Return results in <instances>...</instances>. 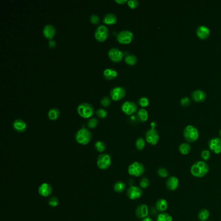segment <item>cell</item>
<instances>
[{
	"mask_svg": "<svg viewBox=\"0 0 221 221\" xmlns=\"http://www.w3.org/2000/svg\"><path fill=\"white\" fill-rule=\"evenodd\" d=\"M156 221H173V217L170 214L163 212L157 215Z\"/></svg>",
	"mask_w": 221,
	"mask_h": 221,
	"instance_id": "cell-30",
	"label": "cell"
},
{
	"mask_svg": "<svg viewBox=\"0 0 221 221\" xmlns=\"http://www.w3.org/2000/svg\"><path fill=\"white\" fill-rule=\"evenodd\" d=\"M78 113L84 118H89L94 113V108L88 103H82L77 107Z\"/></svg>",
	"mask_w": 221,
	"mask_h": 221,
	"instance_id": "cell-4",
	"label": "cell"
},
{
	"mask_svg": "<svg viewBox=\"0 0 221 221\" xmlns=\"http://www.w3.org/2000/svg\"><path fill=\"white\" fill-rule=\"evenodd\" d=\"M197 35L202 40L208 38L210 34V29L205 25H200L197 29Z\"/></svg>",
	"mask_w": 221,
	"mask_h": 221,
	"instance_id": "cell-19",
	"label": "cell"
},
{
	"mask_svg": "<svg viewBox=\"0 0 221 221\" xmlns=\"http://www.w3.org/2000/svg\"><path fill=\"white\" fill-rule=\"evenodd\" d=\"M139 185L141 189H147L150 185V181L148 178L143 177L140 180Z\"/></svg>",
	"mask_w": 221,
	"mask_h": 221,
	"instance_id": "cell-36",
	"label": "cell"
},
{
	"mask_svg": "<svg viewBox=\"0 0 221 221\" xmlns=\"http://www.w3.org/2000/svg\"><path fill=\"white\" fill-rule=\"evenodd\" d=\"M191 147L188 143H182L178 147V151L182 155H187L191 151Z\"/></svg>",
	"mask_w": 221,
	"mask_h": 221,
	"instance_id": "cell-26",
	"label": "cell"
},
{
	"mask_svg": "<svg viewBox=\"0 0 221 221\" xmlns=\"http://www.w3.org/2000/svg\"><path fill=\"white\" fill-rule=\"evenodd\" d=\"M117 22V16L113 13H107L105 14L103 18V22L105 24L108 25H113L116 23Z\"/></svg>",
	"mask_w": 221,
	"mask_h": 221,
	"instance_id": "cell-24",
	"label": "cell"
},
{
	"mask_svg": "<svg viewBox=\"0 0 221 221\" xmlns=\"http://www.w3.org/2000/svg\"><path fill=\"white\" fill-rule=\"evenodd\" d=\"M137 57L134 54H128L125 58V63L130 66H133L137 63Z\"/></svg>",
	"mask_w": 221,
	"mask_h": 221,
	"instance_id": "cell-31",
	"label": "cell"
},
{
	"mask_svg": "<svg viewBox=\"0 0 221 221\" xmlns=\"http://www.w3.org/2000/svg\"><path fill=\"white\" fill-rule=\"evenodd\" d=\"M190 171L194 177L202 178L209 173V167L204 161H197L192 165Z\"/></svg>",
	"mask_w": 221,
	"mask_h": 221,
	"instance_id": "cell-1",
	"label": "cell"
},
{
	"mask_svg": "<svg viewBox=\"0 0 221 221\" xmlns=\"http://www.w3.org/2000/svg\"><path fill=\"white\" fill-rule=\"evenodd\" d=\"M92 138V132L86 128H82L78 130L75 134V139L77 142L83 145H87L89 143Z\"/></svg>",
	"mask_w": 221,
	"mask_h": 221,
	"instance_id": "cell-2",
	"label": "cell"
},
{
	"mask_svg": "<svg viewBox=\"0 0 221 221\" xmlns=\"http://www.w3.org/2000/svg\"><path fill=\"white\" fill-rule=\"evenodd\" d=\"M155 206L157 211L163 213L168 208V202L165 198H160L156 201Z\"/></svg>",
	"mask_w": 221,
	"mask_h": 221,
	"instance_id": "cell-22",
	"label": "cell"
},
{
	"mask_svg": "<svg viewBox=\"0 0 221 221\" xmlns=\"http://www.w3.org/2000/svg\"><path fill=\"white\" fill-rule=\"evenodd\" d=\"M125 189H126V185L123 182L118 181L115 183L113 185V189L117 193H122L125 190Z\"/></svg>",
	"mask_w": 221,
	"mask_h": 221,
	"instance_id": "cell-29",
	"label": "cell"
},
{
	"mask_svg": "<svg viewBox=\"0 0 221 221\" xmlns=\"http://www.w3.org/2000/svg\"><path fill=\"white\" fill-rule=\"evenodd\" d=\"M191 103V100L188 97H184L183 98L181 99L180 100V104L182 106V107H188Z\"/></svg>",
	"mask_w": 221,
	"mask_h": 221,
	"instance_id": "cell-42",
	"label": "cell"
},
{
	"mask_svg": "<svg viewBox=\"0 0 221 221\" xmlns=\"http://www.w3.org/2000/svg\"><path fill=\"white\" fill-rule=\"evenodd\" d=\"M151 128H155L156 126V123L153 121L151 123Z\"/></svg>",
	"mask_w": 221,
	"mask_h": 221,
	"instance_id": "cell-47",
	"label": "cell"
},
{
	"mask_svg": "<svg viewBox=\"0 0 221 221\" xmlns=\"http://www.w3.org/2000/svg\"><path fill=\"white\" fill-rule=\"evenodd\" d=\"M121 110L125 114L130 116L137 111L138 107L134 102L127 101L121 104Z\"/></svg>",
	"mask_w": 221,
	"mask_h": 221,
	"instance_id": "cell-12",
	"label": "cell"
},
{
	"mask_svg": "<svg viewBox=\"0 0 221 221\" xmlns=\"http://www.w3.org/2000/svg\"><path fill=\"white\" fill-rule=\"evenodd\" d=\"M108 55L109 58L115 63H119L120 62L124 56L123 53L118 48H112L109 49Z\"/></svg>",
	"mask_w": 221,
	"mask_h": 221,
	"instance_id": "cell-14",
	"label": "cell"
},
{
	"mask_svg": "<svg viewBox=\"0 0 221 221\" xmlns=\"http://www.w3.org/2000/svg\"><path fill=\"white\" fill-rule=\"evenodd\" d=\"M137 119L141 123L146 121L148 118V112L145 108H140L138 110L136 113Z\"/></svg>",
	"mask_w": 221,
	"mask_h": 221,
	"instance_id": "cell-25",
	"label": "cell"
},
{
	"mask_svg": "<svg viewBox=\"0 0 221 221\" xmlns=\"http://www.w3.org/2000/svg\"><path fill=\"white\" fill-rule=\"evenodd\" d=\"M103 76L105 78L108 79V80H112V79L117 77L118 72L116 70L112 68H107L104 70Z\"/></svg>",
	"mask_w": 221,
	"mask_h": 221,
	"instance_id": "cell-23",
	"label": "cell"
},
{
	"mask_svg": "<svg viewBox=\"0 0 221 221\" xmlns=\"http://www.w3.org/2000/svg\"><path fill=\"white\" fill-rule=\"evenodd\" d=\"M111 103V99L108 96H104L101 100V104L104 107H107Z\"/></svg>",
	"mask_w": 221,
	"mask_h": 221,
	"instance_id": "cell-41",
	"label": "cell"
},
{
	"mask_svg": "<svg viewBox=\"0 0 221 221\" xmlns=\"http://www.w3.org/2000/svg\"><path fill=\"white\" fill-rule=\"evenodd\" d=\"M141 221H154V220H153L151 218H150V217H147V218L143 219Z\"/></svg>",
	"mask_w": 221,
	"mask_h": 221,
	"instance_id": "cell-48",
	"label": "cell"
},
{
	"mask_svg": "<svg viewBox=\"0 0 221 221\" xmlns=\"http://www.w3.org/2000/svg\"><path fill=\"white\" fill-rule=\"evenodd\" d=\"M134 38V34L128 30H123L119 31L117 35L118 41L122 44L130 43Z\"/></svg>",
	"mask_w": 221,
	"mask_h": 221,
	"instance_id": "cell-7",
	"label": "cell"
},
{
	"mask_svg": "<svg viewBox=\"0 0 221 221\" xmlns=\"http://www.w3.org/2000/svg\"><path fill=\"white\" fill-rule=\"evenodd\" d=\"M109 29L104 25H101L95 31V37L99 42H104L108 37Z\"/></svg>",
	"mask_w": 221,
	"mask_h": 221,
	"instance_id": "cell-8",
	"label": "cell"
},
{
	"mask_svg": "<svg viewBox=\"0 0 221 221\" xmlns=\"http://www.w3.org/2000/svg\"><path fill=\"white\" fill-rule=\"evenodd\" d=\"M96 114H97V116H98L100 119H104L107 117L108 112L107 110H105L104 109L99 108V109H97V110L96 111Z\"/></svg>",
	"mask_w": 221,
	"mask_h": 221,
	"instance_id": "cell-39",
	"label": "cell"
},
{
	"mask_svg": "<svg viewBox=\"0 0 221 221\" xmlns=\"http://www.w3.org/2000/svg\"><path fill=\"white\" fill-rule=\"evenodd\" d=\"M48 116L51 120H56L60 116V110L56 108H51L49 110Z\"/></svg>",
	"mask_w": 221,
	"mask_h": 221,
	"instance_id": "cell-28",
	"label": "cell"
},
{
	"mask_svg": "<svg viewBox=\"0 0 221 221\" xmlns=\"http://www.w3.org/2000/svg\"><path fill=\"white\" fill-rule=\"evenodd\" d=\"M13 128L17 132H23L27 129V123H25V121L21 119H17L14 121L13 122Z\"/></svg>",
	"mask_w": 221,
	"mask_h": 221,
	"instance_id": "cell-21",
	"label": "cell"
},
{
	"mask_svg": "<svg viewBox=\"0 0 221 221\" xmlns=\"http://www.w3.org/2000/svg\"><path fill=\"white\" fill-rule=\"evenodd\" d=\"M58 203H59L58 199V198L56 197H52L49 200V202H48L49 205L51 207H53V208L57 207V206L58 205Z\"/></svg>",
	"mask_w": 221,
	"mask_h": 221,
	"instance_id": "cell-40",
	"label": "cell"
},
{
	"mask_svg": "<svg viewBox=\"0 0 221 221\" xmlns=\"http://www.w3.org/2000/svg\"><path fill=\"white\" fill-rule=\"evenodd\" d=\"M145 171V168L143 163L135 162L131 163L128 167V173L130 175L139 177L142 176Z\"/></svg>",
	"mask_w": 221,
	"mask_h": 221,
	"instance_id": "cell-5",
	"label": "cell"
},
{
	"mask_svg": "<svg viewBox=\"0 0 221 221\" xmlns=\"http://www.w3.org/2000/svg\"><path fill=\"white\" fill-rule=\"evenodd\" d=\"M183 135L185 140L189 143H193L198 139L199 132L196 127L189 125L184 128Z\"/></svg>",
	"mask_w": 221,
	"mask_h": 221,
	"instance_id": "cell-3",
	"label": "cell"
},
{
	"mask_svg": "<svg viewBox=\"0 0 221 221\" xmlns=\"http://www.w3.org/2000/svg\"><path fill=\"white\" fill-rule=\"evenodd\" d=\"M115 2H116L118 3H119V4H121V5L125 4V3L128 2L127 0H115Z\"/></svg>",
	"mask_w": 221,
	"mask_h": 221,
	"instance_id": "cell-46",
	"label": "cell"
},
{
	"mask_svg": "<svg viewBox=\"0 0 221 221\" xmlns=\"http://www.w3.org/2000/svg\"><path fill=\"white\" fill-rule=\"evenodd\" d=\"M138 104L142 107H146L149 104V99L146 97H142L139 99Z\"/></svg>",
	"mask_w": 221,
	"mask_h": 221,
	"instance_id": "cell-38",
	"label": "cell"
},
{
	"mask_svg": "<svg viewBox=\"0 0 221 221\" xmlns=\"http://www.w3.org/2000/svg\"><path fill=\"white\" fill-rule=\"evenodd\" d=\"M98 123H99L98 119L95 118H92L88 121L87 126L88 127V128H93L97 126Z\"/></svg>",
	"mask_w": 221,
	"mask_h": 221,
	"instance_id": "cell-35",
	"label": "cell"
},
{
	"mask_svg": "<svg viewBox=\"0 0 221 221\" xmlns=\"http://www.w3.org/2000/svg\"><path fill=\"white\" fill-rule=\"evenodd\" d=\"M157 174L161 178H167L168 177H169V171H168L166 169V168H165V167H160L157 170Z\"/></svg>",
	"mask_w": 221,
	"mask_h": 221,
	"instance_id": "cell-32",
	"label": "cell"
},
{
	"mask_svg": "<svg viewBox=\"0 0 221 221\" xmlns=\"http://www.w3.org/2000/svg\"><path fill=\"white\" fill-rule=\"evenodd\" d=\"M96 150L99 153H103L106 150V145L102 141H97L95 143Z\"/></svg>",
	"mask_w": 221,
	"mask_h": 221,
	"instance_id": "cell-33",
	"label": "cell"
},
{
	"mask_svg": "<svg viewBox=\"0 0 221 221\" xmlns=\"http://www.w3.org/2000/svg\"><path fill=\"white\" fill-rule=\"evenodd\" d=\"M127 196L130 200H136L139 198L143 194V190L140 187L136 185H131L127 189Z\"/></svg>",
	"mask_w": 221,
	"mask_h": 221,
	"instance_id": "cell-11",
	"label": "cell"
},
{
	"mask_svg": "<svg viewBox=\"0 0 221 221\" xmlns=\"http://www.w3.org/2000/svg\"><path fill=\"white\" fill-rule=\"evenodd\" d=\"M145 139L150 145H156L159 139H160V136L158 131L155 128H150L148 129L145 133Z\"/></svg>",
	"mask_w": 221,
	"mask_h": 221,
	"instance_id": "cell-9",
	"label": "cell"
},
{
	"mask_svg": "<svg viewBox=\"0 0 221 221\" xmlns=\"http://www.w3.org/2000/svg\"><path fill=\"white\" fill-rule=\"evenodd\" d=\"M49 46L50 48H55L56 46V42L53 40H50L49 42Z\"/></svg>",
	"mask_w": 221,
	"mask_h": 221,
	"instance_id": "cell-45",
	"label": "cell"
},
{
	"mask_svg": "<svg viewBox=\"0 0 221 221\" xmlns=\"http://www.w3.org/2000/svg\"><path fill=\"white\" fill-rule=\"evenodd\" d=\"M219 136H220V138H221V130L219 131Z\"/></svg>",
	"mask_w": 221,
	"mask_h": 221,
	"instance_id": "cell-49",
	"label": "cell"
},
{
	"mask_svg": "<svg viewBox=\"0 0 221 221\" xmlns=\"http://www.w3.org/2000/svg\"><path fill=\"white\" fill-rule=\"evenodd\" d=\"M127 3L128 7L131 8H135L139 5V2L138 0H128Z\"/></svg>",
	"mask_w": 221,
	"mask_h": 221,
	"instance_id": "cell-44",
	"label": "cell"
},
{
	"mask_svg": "<svg viewBox=\"0 0 221 221\" xmlns=\"http://www.w3.org/2000/svg\"><path fill=\"white\" fill-rule=\"evenodd\" d=\"M43 34L47 39L52 40L56 34V29L52 24H47L43 28Z\"/></svg>",
	"mask_w": 221,
	"mask_h": 221,
	"instance_id": "cell-17",
	"label": "cell"
},
{
	"mask_svg": "<svg viewBox=\"0 0 221 221\" xmlns=\"http://www.w3.org/2000/svg\"><path fill=\"white\" fill-rule=\"evenodd\" d=\"M149 213V209L147 205L145 204H139L136 209V216L139 219H144L147 217Z\"/></svg>",
	"mask_w": 221,
	"mask_h": 221,
	"instance_id": "cell-16",
	"label": "cell"
},
{
	"mask_svg": "<svg viewBox=\"0 0 221 221\" xmlns=\"http://www.w3.org/2000/svg\"><path fill=\"white\" fill-rule=\"evenodd\" d=\"M136 147L139 150L141 151L145 147V140L143 138H139L136 141Z\"/></svg>",
	"mask_w": 221,
	"mask_h": 221,
	"instance_id": "cell-34",
	"label": "cell"
},
{
	"mask_svg": "<svg viewBox=\"0 0 221 221\" xmlns=\"http://www.w3.org/2000/svg\"><path fill=\"white\" fill-rule=\"evenodd\" d=\"M210 213L207 209H202L198 213V218L200 221H208L209 218Z\"/></svg>",
	"mask_w": 221,
	"mask_h": 221,
	"instance_id": "cell-27",
	"label": "cell"
},
{
	"mask_svg": "<svg viewBox=\"0 0 221 221\" xmlns=\"http://www.w3.org/2000/svg\"><path fill=\"white\" fill-rule=\"evenodd\" d=\"M201 158L202 159L203 161L206 162L208 160H209L210 156H211V154H210V151L209 150H203V151L201 152Z\"/></svg>",
	"mask_w": 221,
	"mask_h": 221,
	"instance_id": "cell-37",
	"label": "cell"
},
{
	"mask_svg": "<svg viewBox=\"0 0 221 221\" xmlns=\"http://www.w3.org/2000/svg\"><path fill=\"white\" fill-rule=\"evenodd\" d=\"M208 147L211 152L216 154L221 153V138H213L208 142Z\"/></svg>",
	"mask_w": 221,
	"mask_h": 221,
	"instance_id": "cell-13",
	"label": "cell"
},
{
	"mask_svg": "<svg viewBox=\"0 0 221 221\" xmlns=\"http://www.w3.org/2000/svg\"><path fill=\"white\" fill-rule=\"evenodd\" d=\"M208 221H211V220H208Z\"/></svg>",
	"mask_w": 221,
	"mask_h": 221,
	"instance_id": "cell-50",
	"label": "cell"
},
{
	"mask_svg": "<svg viewBox=\"0 0 221 221\" xmlns=\"http://www.w3.org/2000/svg\"><path fill=\"white\" fill-rule=\"evenodd\" d=\"M90 21H91V22L92 23H93L95 25H97V24H98L99 23L100 18H99V16L97 15V14H93L90 16Z\"/></svg>",
	"mask_w": 221,
	"mask_h": 221,
	"instance_id": "cell-43",
	"label": "cell"
},
{
	"mask_svg": "<svg viewBox=\"0 0 221 221\" xmlns=\"http://www.w3.org/2000/svg\"><path fill=\"white\" fill-rule=\"evenodd\" d=\"M166 188L171 191H174L179 187V180L177 177L174 176H169L165 182Z\"/></svg>",
	"mask_w": 221,
	"mask_h": 221,
	"instance_id": "cell-15",
	"label": "cell"
},
{
	"mask_svg": "<svg viewBox=\"0 0 221 221\" xmlns=\"http://www.w3.org/2000/svg\"><path fill=\"white\" fill-rule=\"evenodd\" d=\"M126 90L125 88L122 86H116L110 90V95L113 101H119L122 99L125 96Z\"/></svg>",
	"mask_w": 221,
	"mask_h": 221,
	"instance_id": "cell-10",
	"label": "cell"
},
{
	"mask_svg": "<svg viewBox=\"0 0 221 221\" xmlns=\"http://www.w3.org/2000/svg\"><path fill=\"white\" fill-rule=\"evenodd\" d=\"M192 99L197 103H201L206 100V93L204 91L201 90H196L193 92L191 94Z\"/></svg>",
	"mask_w": 221,
	"mask_h": 221,
	"instance_id": "cell-20",
	"label": "cell"
},
{
	"mask_svg": "<svg viewBox=\"0 0 221 221\" xmlns=\"http://www.w3.org/2000/svg\"><path fill=\"white\" fill-rule=\"evenodd\" d=\"M112 164L111 156L108 154L103 153L100 154L97 160V165L100 169H108Z\"/></svg>",
	"mask_w": 221,
	"mask_h": 221,
	"instance_id": "cell-6",
	"label": "cell"
},
{
	"mask_svg": "<svg viewBox=\"0 0 221 221\" xmlns=\"http://www.w3.org/2000/svg\"><path fill=\"white\" fill-rule=\"evenodd\" d=\"M53 192V188L48 183H43L38 188V193L42 197H49Z\"/></svg>",
	"mask_w": 221,
	"mask_h": 221,
	"instance_id": "cell-18",
	"label": "cell"
}]
</instances>
